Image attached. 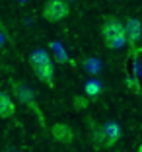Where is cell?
Here are the masks:
<instances>
[{"instance_id": "1", "label": "cell", "mask_w": 142, "mask_h": 152, "mask_svg": "<svg viewBox=\"0 0 142 152\" xmlns=\"http://www.w3.org/2000/svg\"><path fill=\"white\" fill-rule=\"evenodd\" d=\"M101 37L107 49H121L127 43V31H125V22H121L115 16L105 18V22L101 23Z\"/></svg>"}, {"instance_id": "2", "label": "cell", "mask_w": 142, "mask_h": 152, "mask_svg": "<svg viewBox=\"0 0 142 152\" xmlns=\"http://www.w3.org/2000/svg\"><path fill=\"white\" fill-rule=\"evenodd\" d=\"M121 129L117 123H107V125H92V140L98 148H111L119 140Z\"/></svg>"}, {"instance_id": "3", "label": "cell", "mask_w": 142, "mask_h": 152, "mask_svg": "<svg viewBox=\"0 0 142 152\" xmlns=\"http://www.w3.org/2000/svg\"><path fill=\"white\" fill-rule=\"evenodd\" d=\"M41 14H43V20H47L49 23H58L64 18H68L70 8L66 0H47Z\"/></svg>"}, {"instance_id": "4", "label": "cell", "mask_w": 142, "mask_h": 152, "mask_svg": "<svg viewBox=\"0 0 142 152\" xmlns=\"http://www.w3.org/2000/svg\"><path fill=\"white\" fill-rule=\"evenodd\" d=\"M125 31H127V41L130 43V47H134L142 39V22L138 18H127Z\"/></svg>"}, {"instance_id": "5", "label": "cell", "mask_w": 142, "mask_h": 152, "mask_svg": "<svg viewBox=\"0 0 142 152\" xmlns=\"http://www.w3.org/2000/svg\"><path fill=\"white\" fill-rule=\"evenodd\" d=\"M33 72L41 82H45L47 86H53V76H55V64L53 61H45V63L33 64Z\"/></svg>"}, {"instance_id": "6", "label": "cell", "mask_w": 142, "mask_h": 152, "mask_svg": "<svg viewBox=\"0 0 142 152\" xmlns=\"http://www.w3.org/2000/svg\"><path fill=\"white\" fill-rule=\"evenodd\" d=\"M51 134H53V139L58 140V142H72V139H74V133H72V129L66 125V123H57V125H53V129H51Z\"/></svg>"}, {"instance_id": "7", "label": "cell", "mask_w": 142, "mask_h": 152, "mask_svg": "<svg viewBox=\"0 0 142 152\" xmlns=\"http://www.w3.org/2000/svg\"><path fill=\"white\" fill-rule=\"evenodd\" d=\"M16 115V105H14L10 94L0 92V119H10Z\"/></svg>"}, {"instance_id": "8", "label": "cell", "mask_w": 142, "mask_h": 152, "mask_svg": "<svg viewBox=\"0 0 142 152\" xmlns=\"http://www.w3.org/2000/svg\"><path fill=\"white\" fill-rule=\"evenodd\" d=\"M12 86H14V90H16V96H18L23 103H31V105H33V92H31L27 86L18 84V82H12ZM33 107H35V105H33ZM35 111L39 113V109L35 107Z\"/></svg>"}, {"instance_id": "9", "label": "cell", "mask_w": 142, "mask_h": 152, "mask_svg": "<svg viewBox=\"0 0 142 152\" xmlns=\"http://www.w3.org/2000/svg\"><path fill=\"white\" fill-rule=\"evenodd\" d=\"M101 90H103V86H101V82L99 80H95V78H92V80H88L84 84V94H86V98H98L99 94H101Z\"/></svg>"}, {"instance_id": "10", "label": "cell", "mask_w": 142, "mask_h": 152, "mask_svg": "<svg viewBox=\"0 0 142 152\" xmlns=\"http://www.w3.org/2000/svg\"><path fill=\"white\" fill-rule=\"evenodd\" d=\"M45 61H51L49 53H47L45 49H35L33 53L29 55V63H31V66H33V64H39V63H45Z\"/></svg>"}, {"instance_id": "11", "label": "cell", "mask_w": 142, "mask_h": 152, "mask_svg": "<svg viewBox=\"0 0 142 152\" xmlns=\"http://www.w3.org/2000/svg\"><path fill=\"white\" fill-rule=\"evenodd\" d=\"M74 107L76 109H86L88 107V98H84V96H74Z\"/></svg>"}, {"instance_id": "12", "label": "cell", "mask_w": 142, "mask_h": 152, "mask_svg": "<svg viewBox=\"0 0 142 152\" xmlns=\"http://www.w3.org/2000/svg\"><path fill=\"white\" fill-rule=\"evenodd\" d=\"M136 152H142V144H140V146H138V150Z\"/></svg>"}]
</instances>
